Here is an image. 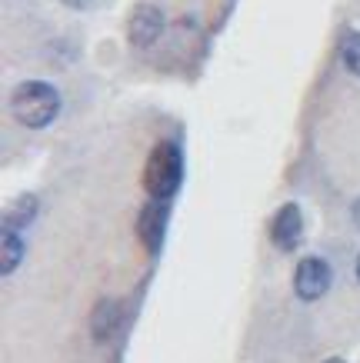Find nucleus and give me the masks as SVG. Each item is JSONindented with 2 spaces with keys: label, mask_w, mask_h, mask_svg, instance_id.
<instances>
[{
  "label": "nucleus",
  "mask_w": 360,
  "mask_h": 363,
  "mask_svg": "<svg viewBox=\"0 0 360 363\" xmlns=\"http://www.w3.org/2000/svg\"><path fill=\"white\" fill-rule=\"evenodd\" d=\"M37 213V200L33 197H23V200H17V207L4 217V227H17L21 230L23 223H31V217Z\"/></svg>",
  "instance_id": "10"
},
{
  "label": "nucleus",
  "mask_w": 360,
  "mask_h": 363,
  "mask_svg": "<svg viewBox=\"0 0 360 363\" xmlns=\"http://www.w3.org/2000/svg\"><path fill=\"white\" fill-rule=\"evenodd\" d=\"M180 177H184L180 147L170 140H160L147 157V167H143V190L153 200H170L180 187Z\"/></svg>",
  "instance_id": "1"
},
{
  "label": "nucleus",
  "mask_w": 360,
  "mask_h": 363,
  "mask_svg": "<svg viewBox=\"0 0 360 363\" xmlns=\"http://www.w3.org/2000/svg\"><path fill=\"white\" fill-rule=\"evenodd\" d=\"M57 111H60V94L44 80H27L11 97V113L23 127H33V130L47 127L57 117Z\"/></svg>",
  "instance_id": "2"
},
{
  "label": "nucleus",
  "mask_w": 360,
  "mask_h": 363,
  "mask_svg": "<svg viewBox=\"0 0 360 363\" xmlns=\"http://www.w3.org/2000/svg\"><path fill=\"white\" fill-rule=\"evenodd\" d=\"M357 277H360V260H357Z\"/></svg>",
  "instance_id": "14"
},
{
  "label": "nucleus",
  "mask_w": 360,
  "mask_h": 363,
  "mask_svg": "<svg viewBox=\"0 0 360 363\" xmlns=\"http://www.w3.org/2000/svg\"><path fill=\"white\" fill-rule=\"evenodd\" d=\"M120 327V303L117 300H100L94 313H90V330H94V340H110Z\"/></svg>",
  "instance_id": "7"
},
{
  "label": "nucleus",
  "mask_w": 360,
  "mask_h": 363,
  "mask_svg": "<svg viewBox=\"0 0 360 363\" xmlns=\"http://www.w3.org/2000/svg\"><path fill=\"white\" fill-rule=\"evenodd\" d=\"M160 30H164V13L157 11V7H151V4L137 7L131 17V27H127L133 47H151L160 37Z\"/></svg>",
  "instance_id": "6"
},
{
  "label": "nucleus",
  "mask_w": 360,
  "mask_h": 363,
  "mask_svg": "<svg viewBox=\"0 0 360 363\" xmlns=\"http://www.w3.org/2000/svg\"><path fill=\"white\" fill-rule=\"evenodd\" d=\"M330 280H334V270H330L327 260L307 257L294 270V294L300 300H307V303H310V300H320L330 290Z\"/></svg>",
  "instance_id": "3"
},
{
  "label": "nucleus",
  "mask_w": 360,
  "mask_h": 363,
  "mask_svg": "<svg viewBox=\"0 0 360 363\" xmlns=\"http://www.w3.org/2000/svg\"><path fill=\"white\" fill-rule=\"evenodd\" d=\"M167 203L170 200H153L141 210V217H137V237L141 243L147 247L151 253H160L164 247V237H167Z\"/></svg>",
  "instance_id": "4"
},
{
  "label": "nucleus",
  "mask_w": 360,
  "mask_h": 363,
  "mask_svg": "<svg viewBox=\"0 0 360 363\" xmlns=\"http://www.w3.org/2000/svg\"><path fill=\"white\" fill-rule=\"evenodd\" d=\"M300 233H304V213H300L297 203H284L271 220V240L280 250H294L300 243Z\"/></svg>",
  "instance_id": "5"
},
{
  "label": "nucleus",
  "mask_w": 360,
  "mask_h": 363,
  "mask_svg": "<svg viewBox=\"0 0 360 363\" xmlns=\"http://www.w3.org/2000/svg\"><path fill=\"white\" fill-rule=\"evenodd\" d=\"M0 274L11 277L23 260V240H21V230L17 227H4V237H0Z\"/></svg>",
  "instance_id": "8"
},
{
  "label": "nucleus",
  "mask_w": 360,
  "mask_h": 363,
  "mask_svg": "<svg viewBox=\"0 0 360 363\" xmlns=\"http://www.w3.org/2000/svg\"><path fill=\"white\" fill-rule=\"evenodd\" d=\"M64 4H70V7H87L90 0H64Z\"/></svg>",
  "instance_id": "11"
},
{
  "label": "nucleus",
  "mask_w": 360,
  "mask_h": 363,
  "mask_svg": "<svg viewBox=\"0 0 360 363\" xmlns=\"http://www.w3.org/2000/svg\"><path fill=\"white\" fill-rule=\"evenodd\" d=\"M327 363H344V360H340V357H334V360H327Z\"/></svg>",
  "instance_id": "13"
},
{
  "label": "nucleus",
  "mask_w": 360,
  "mask_h": 363,
  "mask_svg": "<svg viewBox=\"0 0 360 363\" xmlns=\"http://www.w3.org/2000/svg\"><path fill=\"white\" fill-rule=\"evenodd\" d=\"M340 60H344V67H347L350 74L360 77V33H344V40H340Z\"/></svg>",
  "instance_id": "9"
},
{
  "label": "nucleus",
  "mask_w": 360,
  "mask_h": 363,
  "mask_svg": "<svg viewBox=\"0 0 360 363\" xmlns=\"http://www.w3.org/2000/svg\"><path fill=\"white\" fill-rule=\"evenodd\" d=\"M354 217H357V223H360V200L354 203Z\"/></svg>",
  "instance_id": "12"
}]
</instances>
